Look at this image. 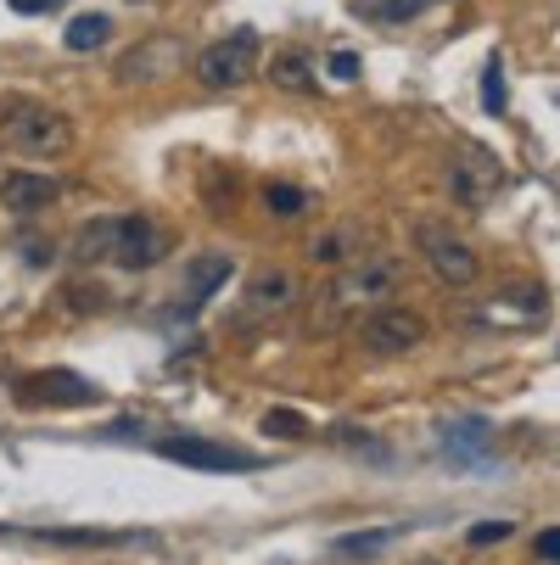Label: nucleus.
<instances>
[{"label": "nucleus", "instance_id": "1", "mask_svg": "<svg viewBox=\"0 0 560 565\" xmlns=\"http://www.w3.org/2000/svg\"><path fill=\"white\" fill-rule=\"evenodd\" d=\"M0 146L18 157H62L73 151V118L45 102H0Z\"/></svg>", "mask_w": 560, "mask_h": 565}, {"label": "nucleus", "instance_id": "2", "mask_svg": "<svg viewBox=\"0 0 560 565\" xmlns=\"http://www.w3.org/2000/svg\"><path fill=\"white\" fill-rule=\"evenodd\" d=\"M258 56H264L258 29H235V34L213 40V45L197 56V78H202L208 90H242L247 78L258 73Z\"/></svg>", "mask_w": 560, "mask_h": 565}, {"label": "nucleus", "instance_id": "3", "mask_svg": "<svg viewBox=\"0 0 560 565\" xmlns=\"http://www.w3.org/2000/svg\"><path fill=\"white\" fill-rule=\"evenodd\" d=\"M415 253L426 258V269H432L443 286H471L476 275H483V258L471 253V241L454 235V230L437 224V218H421V224H415Z\"/></svg>", "mask_w": 560, "mask_h": 565}, {"label": "nucleus", "instance_id": "4", "mask_svg": "<svg viewBox=\"0 0 560 565\" xmlns=\"http://www.w3.org/2000/svg\"><path fill=\"white\" fill-rule=\"evenodd\" d=\"M169 253H175V235L157 224V218L129 213V218L113 224V258H107V264H118V269H129V275H146V269L163 264Z\"/></svg>", "mask_w": 560, "mask_h": 565}, {"label": "nucleus", "instance_id": "5", "mask_svg": "<svg viewBox=\"0 0 560 565\" xmlns=\"http://www.w3.org/2000/svg\"><path fill=\"white\" fill-rule=\"evenodd\" d=\"M359 342L381 359H398V353H415L426 342V319L404 302H376V313L359 326Z\"/></svg>", "mask_w": 560, "mask_h": 565}, {"label": "nucleus", "instance_id": "6", "mask_svg": "<svg viewBox=\"0 0 560 565\" xmlns=\"http://www.w3.org/2000/svg\"><path fill=\"white\" fill-rule=\"evenodd\" d=\"M398 286H404V269H398L392 258L364 253V258H353V264L337 275L331 302H337V308H359V302H381V297H392Z\"/></svg>", "mask_w": 560, "mask_h": 565}, {"label": "nucleus", "instance_id": "7", "mask_svg": "<svg viewBox=\"0 0 560 565\" xmlns=\"http://www.w3.org/2000/svg\"><path fill=\"white\" fill-rule=\"evenodd\" d=\"M157 454L175 459V465H191V470H258V454L230 448V443H213V437H197V431L163 437V443H157Z\"/></svg>", "mask_w": 560, "mask_h": 565}, {"label": "nucleus", "instance_id": "8", "mask_svg": "<svg viewBox=\"0 0 560 565\" xmlns=\"http://www.w3.org/2000/svg\"><path fill=\"white\" fill-rule=\"evenodd\" d=\"M499 185H505V169L494 163L488 151H476V146L448 163V196H454L459 207H471V213H483V207L494 202Z\"/></svg>", "mask_w": 560, "mask_h": 565}, {"label": "nucleus", "instance_id": "9", "mask_svg": "<svg viewBox=\"0 0 560 565\" xmlns=\"http://www.w3.org/2000/svg\"><path fill=\"white\" fill-rule=\"evenodd\" d=\"M230 275H235V258H230V253H197V258L186 264V275H180V308H186V313L208 308V302L224 291Z\"/></svg>", "mask_w": 560, "mask_h": 565}, {"label": "nucleus", "instance_id": "10", "mask_svg": "<svg viewBox=\"0 0 560 565\" xmlns=\"http://www.w3.org/2000/svg\"><path fill=\"white\" fill-rule=\"evenodd\" d=\"M62 196V185L51 180V174H0V207L7 213H18V218H34V213H45L51 202Z\"/></svg>", "mask_w": 560, "mask_h": 565}, {"label": "nucleus", "instance_id": "11", "mask_svg": "<svg viewBox=\"0 0 560 565\" xmlns=\"http://www.w3.org/2000/svg\"><path fill=\"white\" fill-rule=\"evenodd\" d=\"M297 297H303V291H297V280H292L286 269H258V275L247 280L242 319H270V313H286Z\"/></svg>", "mask_w": 560, "mask_h": 565}, {"label": "nucleus", "instance_id": "12", "mask_svg": "<svg viewBox=\"0 0 560 565\" xmlns=\"http://www.w3.org/2000/svg\"><path fill=\"white\" fill-rule=\"evenodd\" d=\"M494 448V426L483 415H465V420H443V454L459 465H476Z\"/></svg>", "mask_w": 560, "mask_h": 565}, {"label": "nucleus", "instance_id": "13", "mask_svg": "<svg viewBox=\"0 0 560 565\" xmlns=\"http://www.w3.org/2000/svg\"><path fill=\"white\" fill-rule=\"evenodd\" d=\"M359 247H364V230H359V224H331V230H319V235L308 241V258L326 264V269H342V264L364 258Z\"/></svg>", "mask_w": 560, "mask_h": 565}, {"label": "nucleus", "instance_id": "14", "mask_svg": "<svg viewBox=\"0 0 560 565\" xmlns=\"http://www.w3.org/2000/svg\"><path fill=\"white\" fill-rule=\"evenodd\" d=\"M270 85L286 96H314V56L308 51H275L270 56Z\"/></svg>", "mask_w": 560, "mask_h": 565}, {"label": "nucleus", "instance_id": "15", "mask_svg": "<svg viewBox=\"0 0 560 565\" xmlns=\"http://www.w3.org/2000/svg\"><path fill=\"white\" fill-rule=\"evenodd\" d=\"M34 386H40L45 403H96V397H102L85 375H67V370H51V375H40Z\"/></svg>", "mask_w": 560, "mask_h": 565}, {"label": "nucleus", "instance_id": "16", "mask_svg": "<svg viewBox=\"0 0 560 565\" xmlns=\"http://www.w3.org/2000/svg\"><path fill=\"white\" fill-rule=\"evenodd\" d=\"M113 224L118 218H91L85 230L73 235V258L78 264H107L113 258Z\"/></svg>", "mask_w": 560, "mask_h": 565}, {"label": "nucleus", "instance_id": "17", "mask_svg": "<svg viewBox=\"0 0 560 565\" xmlns=\"http://www.w3.org/2000/svg\"><path fill=\"white\" fill-rule=\"evenodd\" d=\"M107 34H113V23H107L102 12H85V18H73V23H67L62 45H67V51H102Z\"/></svg>", "mask_w": 560, "mask_h": 565}, {"label": "nucleus", "instance_id": "18", "mask_svg": "<svg viewBox=\"0 0 560 565\" xmlns=\"http://www.w3.org/2000/svg\"><path fill=\"white\" fill-rule=\"evenodd\" d=\"M392 537H398V526H381V532H348V537H337V554H348V559H370V554H381Z\"/></svg>", "mask_w": 560, "mask_h": 565}, {"label": "nucleus", "instance_id": "19", "mask_svg": "<svg viewBox=\"0 0 560 565\" xmlns=\"http://www.w3.org/2000/svg\"><path fill=\"white\" fill-rule=\"evenodd\" d=\"M426 7H437V0H370V18H381V23H410V18H421Z\"/></svg>", "mask_w": 560, "mask_h": 565}, {"label": "nucleus", "instance_id": "20", "mask_svg": "<svg viewBox=\"0 0 560 565\" xmlns=\"http://www.w3.org/2000/svg\"><path fill=\"white\" fill-rule=\"evenodd\" d=\"M264 207H270L275 218H297V213L308 207V196H303L297 185H264Z\"/></svg>", "mask_w": 560, "mask_h": 565}, {"label": "nucleus", "instance_id": "21", "mask_svg": "<svg viewBox=\"0 0 560 565\" xmlns=\"http://www.w3.org/2000/svg\"><path fill=\"white\" fill-rule=\"evenodd\" d=\"M264 431L281 437V443H297V437H308V420H303L297 409H270V415H264Z\"/></svg>", "mask_w": 560, "mask_h": 565}, {"label": "nucleus", "instance_id": "22", "mask_svg": "<svg viewBox=\"0 0 560 565\" xmlns=\"http://www.w3.org/2000/svg\"><path fill=\"white\" fill-rule=\"evenodd\" d=\"M483 107L499 118L505 113V62L499 56H488V67H483Z\"/></svg>", "mask_w": 560, "mask_h": 565}, {"label": "nucleus", "instance_id": "23", "mask_svg": "<svg viewBox=\"0 0 560 565\" xmlns=\"http://www.w3.org/2000/svg\"><path fill=\"white\" fill-rule=\"evenodd\" d=\"M505 297H510V302H516L521 313H538V319L549 313V297H543V286H510Z\"/></svg>", "mask_w": 560, "mask_h": 565}, {"label": "nucleus", "instance_id": "24", "mask_svg": "<svg viewBox=\"0 0 560 565\" xmlns=\"http://www.w3.org/2000/svg\"><path fill=\"white\" fill-rule=\"evenodd\" d=\"M505 537H510V521H483V526H471V543H476V548L505 543Z\"/></svg>", "mask_w": 560, "mask_h": 565}, {"label": "nucleus", "instance_id": "25", "mask_svg": "<svg viewBox=\"0 0 560 565\" xmlns=\"http://www.w3.org/2000/svg\"><path fill=\"white\" fill-rule=\"evenodd\" d=\"M532 554H538L543 565H560V526H549V532H538V543H532Z\"/></svg>", "mask_w": 560, "mask_h": 565}, {"label": "nucleus", "instance_id": "26", "mask_svg": "<svg viewBox=\"0 0 560 565\" xmlns=\"http://www.w3.org/2000/svg\"><path fill=\"white\" fill-rule=\"evenodd\" d=\"M331 73H337V78H359L364 67H359V56H353V51H337V56H331Z\"/></svg>", "mask_w": 560, "mask_h": 565}, {"label": "nucleus", "instance_id": "27", "mask_svg": "<svg viewBox=\"0 0 560 565\" xmlns=\"http://www.w3.org/2000/svg\"><path fill=\"white\" fill-rule=\"evenodd\" d=\"M12 12H56V0H12Z\"/></svg>", "mask_w": 560, "mask_h": 565}, {"label": "nucleus", "instance_id": "28", "mask_svg": "<svg viewBox=\"0 0 560 565\" xmlns=\"http://www.w3.org/2000/svg\"><path fill=\"white\" fill-rule=\"evenodd\" d=\"M554 102H560V96H554Z\"/></svg>", "mask_w": 560, "mask_h": 565}]
</instances>
